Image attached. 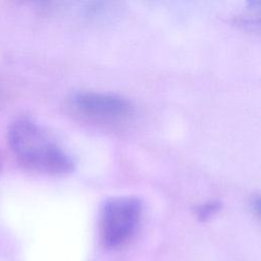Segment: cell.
<instances>
[{
	"label": "cell",
	"instance_id": "277c9868",
	"mask_svg": "<svg viewBox=\"0 0 261 261\" xmlns=\"http://www.w3.org/2000/svg\"><path fill=\"white\" fill-rule=\"evenodd\" d=\"M217 209V205L212 203V204H207V205H204L202 206L200 209H199V217H201L202 219H205L207 218L209 215H211L215 210Z\"/></svg>",
	"mask_w": 261,
	"mask_h": 261
},
{
	"label": "cell",
	"instance_id": "7a4b0ae2",
	"mask_svg": "<svg viewBox=\"0 0 261 261\" xmlns=\"http://www.w3.org/2000/svg\"><path fill=\"white\" fill-rule=\"evenodd\" d=\"M143 214V204L133 196L108 199L102 206L99 221L100 240L107 249H116L136 233Z\"/></svg>",
	"mask_w": 261,
	"mask_h": 261
},
{
	"label": "cell",
	"instance_id": "6da1fadb",
	"mask_svg": "<svg viewBox=\"0 0 261 261\" xmlns=\"http://www.w3.org/2000/svg\"><path fill=\"white\" fill-rule=\"evenodd\" d=\"M8 142L19 162L31 169L48 174H64L74 168L71 155L30 118H18L10 124Z\"/></svg>",
	"mask_w": 261,
	"mask_h": 261
},
{
	"label": "cell",
	"instance_id": "3957f363",
	"mask_svg": "<svg viewBox=\"0 0 261 261\" xmlns=\"http://www.w3.org/2000/svg\"><path fill=\"white\" fill-rule=\"evenodd\" d=\"M69 104L82 116L103 123L122 122L134 110L128 99L120 95L96 91H77L70 96Z\"/></svg>",
	"mask_w": 261,
	"mask_h": 261
}]
</instances>
